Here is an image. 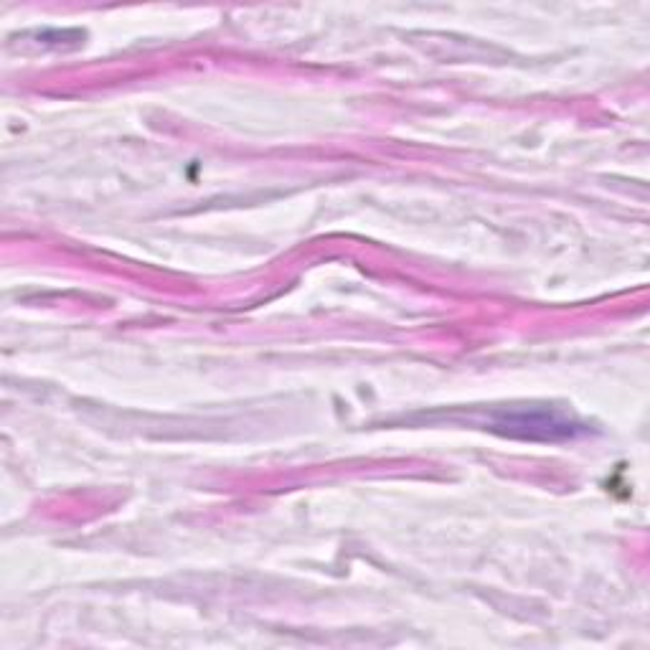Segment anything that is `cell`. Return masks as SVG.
I'll use <instances>...</instances> for the list:
<instances>
[{"label": "cell", "mask_w": 650, "mask_h": 650, "mask_svg": "<svg viewBox=\"0 0 650 650\" xmlns=\"http://www.w3.org/2000/svg\"><path fill=\"white\" fill-rule=\"evenodd\" d=\"M503 427H508V432L524 430V437H534V430H541L544 440H554V437H557L554 432H559V435H572V422L559 417H549L546 412H516L511 414V417H506Z\"/></svg>", "instance_id": "1"}]
</instances>
